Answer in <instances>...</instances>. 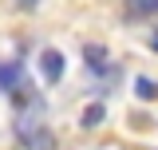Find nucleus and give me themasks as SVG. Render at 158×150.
<instances>
[{
  "mask_svg": "<svg viewBox=\"0 0 158 150\" xmlns=\"http://www.w3.org/2000/svg\"><path fill=\"white\" fill-rule=\"evenodd\" d=\"M40 75H44L48 83H59V79H63V52L48 48V52L40 56Z\"/></svg>",
  "mask_w": 158,
  "mask_h": 150,
  "instance_id": "1",
  "label": "nucleus"
},
{
  "mask_svg": "<svg viewBox=\"0 0 158 150\" xmlns=\"http://www.w3.org/2000/svg\"><path fill=\"white\" fill-rule=\"evenodd\" d=\"M103 119H107V107H103V103H91L87 111L79 115V127H83V131H95V127L103 123Z\"/></svg>",
  "mask_w": 158,
  "mask_h": 150,
  "instance_id": "2",
  "label": "nucleus"
},
{
  "mask_svg": "<svg viewBox=\"0 0 158 150\" xmlns=\"http://www.w3.org/2000/svg\"><path fill=\"white\" fill-rule=\"evenodd\" d=\"M0 87L4 91H12V87H28V83H20V63H8V67H0Z\"/></svg>",
  "mask_w": 158,
  "mask_h": 150,
  "instance_id": "3",
  "label": "nucleus"
},
{
  "mask_svg": "<svg viewBox=\"0 0 158 150\" xmlns=\"http://www.w3.org/2000/svg\"><path fill=\"white\" fill-rule=\"evenodd\" d=\"M83 59H87V67H107V48L103 44H87L83 48Z\"/></svg>",
  "mask_w": 158,
  "mask_h": 150,
  "instance_id": "4",
  "label": "nucleus"
},
{
  "mask_svg": "<svg viewBox=\"0 0 158 150\" xmlns=\"http://www.w3.org/2000/svg\"><path fill=\"white\" fill-rule=\"evenodd\" d=\"M24 142H28L32 150H52V146H56V138H52V131H44V127H40V131H32L28 138H24Z\"/></svg>",
  "mask_w": 158,
  "mask_h": 150,
  "instance_id": "5",
  "label": "nucleus"
},
{
  "mask_svg": "<svg viewBox=\"0 0 158 150\" xmlns=\"http://www.w3.org/2000/svg\"><path fill=\"white\" fill-rule=\"evenodd\" d=\"M135 95H138V99H158V83L146 79V75H138V79H135Z\"/></svg>",
  "mask_w": 158,
  "mask_h": 150,
  "instance_id": "6",
  "label": "nucleus"
},
{
  "mask_svg": "<svg viewBox=\"0 0 158 150\" xmlns=\"http://www.w3.org/2000/svg\"><path fill=\"white\" fill-rule=\"evenodd\" d=\"M131 16H158V0H131Z\"/></svg>",
  "mask_w": 158,
  "mask_h": 150,
  "instance_id": "7",
  "label": "nucleus"
},
{
  "mask_svg": "<svg viewBox=\"0 0 158 150\" xmlns=\"http://www.w3.org/2000/svg\"><path fill=\"white\" fill-rule=\"evenodd\" d=\"M154 48H158V32H154Z\"/></svg>",
  "mask_w": 158,
  "mask_h": 150,
  "instance_id": "8",
  "label": "nucleus"
},
{
  "mask_svg": "<svg viewBox=\"0 0 158 150\" xmlns=\"http://www.w3.org/2000/svg\"><path fill=\"white\" fill-rule=\"evenodd\" d=\"M24 4H36V0H24Z\"/></svg>",
  "mask_w": 158,
  "mask_h": 150,
  "instance_id": "9",
  "label": "nucleus"
}]
</instances>
